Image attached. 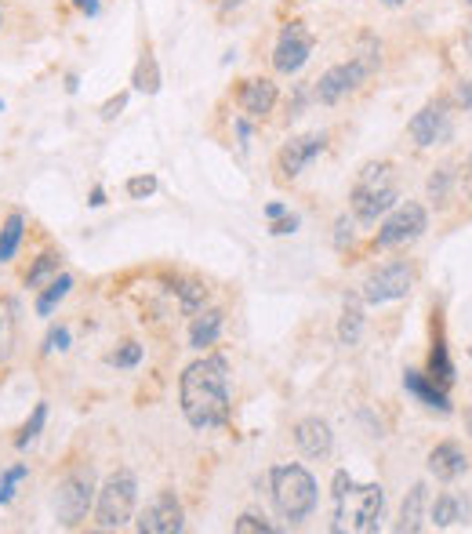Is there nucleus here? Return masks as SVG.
<instances>
[{"label": "nucleus", "mask_w": 472, "mask_h": 534, "mask_svg": "<svg viewBox=\"0 0 472 534\" xmlns=\"http://www.w3.org/2000/svg\"><path fill=\"white\" fill-rule=\"evenodd\" d=\"M244 0H222V11H233V7H240Z\"/></svg>", "instance_id": "45"}, {"label": "nucleus", "mask_w": 472, "mask_h": 534, "mask_svg": "<svg viewBox=\"0 0 472 534\" xmlns=\"http://www.w3.org/2000/svg\"><path fill=\"white\" fill-rule=\"evenodd\" d=\"M378 4H385V7H404L407 0H378Z\"/></svg>", "instance_id": "46"}, {"label": "nucleus", "mask_w": 472, "mask_h": 534, "mask_svg": "<svg viewBox=\"0 0 472 534\" xmlns=\"http://www.w3.org/2000/svg\"><path fill=\"white\" fill-rule=\"evenodd\" d=\"M462 193H466V200H472V156L462 167Z\"/></svg>", "instance_id": "40"}, {"label": "nucleus", "mask_w": 472, "mask_h": 534, "mask_svg": "<svg viewBox=\"0 0 472 534\" xmlns=\"http://www.w3.org/2000/svg\"><path fill=\"white\" fill-rule=\"evenodd\" d=\"M29 476V465H11L4 476H0V506H7L15 498V484Z\"/></svg>", "instance_id": "29"}, {"label": "nucleus", "mask_w": 472, "mask_h": 534, "mask_svg": "<svg viewBox=\"0 0 472 534\" xmlns=\"http://www.w3.org/2000/svg\"><path fill=\"white\" fill-rule=\"evenodd\" d=\"M73 4H77V7H80L88 18H95V15H99V0H73Z\"/></svg>", "instance_id": "42"}, {"label": "nucleus", "mask_w": 472, "mask_h": 534, "mask_svg": "<svg viewBox=\"0 0 472 534\" xmlns=\"http://www.w3.org/2000/svg\"><path fill=\"white\" fill-rule=\"evenodd\" d=\"M313 44H316L313 33H309L302 22H288V26L280 29L277 48H273V69H277V73H284V77L299 73V69L309 62Z\"/></svg>", "instance_id": "11"}, {"label": "nucleus", "mask_w": 472, "mask_h": 534, "mask_svg": "<svg viewBox=\"0 0 472 534\" xmlns=\"http://www.w3.org/2000/svg\"><path fill=\"white\" fill-rule=\"evenodd\" d=\"M451 182H455V167H451V164L436 167V171H433V178H429V200H433V204H440V208H447Z\"/></svg>", "instance_id": "26"}, {"label": "nucleus", "mask_w": 472, "mask_h": 534, "mask_svg": "<svg viewBox=\"0 0 472 534\" xmlns=\"http://www.w3.org/2000/svg\"><path fill=\"white\" fill-rule=\"evenodd\" d=\"M131 84H135V91H142V95H157V91H160L163 77H160L157 59H153L150 51H142V59H139V66H135V77H131Z\"/></svg>", "instance_id": "23"}, {"label": "nucleus", "mask_w": 472, "mask_h": 534, "mask_svg": "<svg viewBox=\"0 0 472 534\" xmlns=\"http://www.w3.org/2000/svg\"><path fill=\"white\" fill-rule=\"evenodd\" d=\"M135 502H139V480L131 469H117L106 476V484L99 487L95 498V524L102 531H117L135 517Z\"/></svg>", "instance_id": "4"}, {"label": "nucleus", "mask_w": 472, "mask_h": 534, "mask_svg": "<svg viewBox=\"0 0 472 534\" xmlns=\"http://www.w3.org/2000/svg\"><path fill=\"white\" fill-rule=\"evenodd\" d=\"M51 276H58V255L55 251H47V255H40L33 269L26 272V287H40L44 280H51Z\"/></svg>", "instance_id": "28"}, {"label": "nucleus", "mask_w": 472, "mask_h": 534, "mask_svg": "<svg viewBox=\"0 0 472 534\" xmlns=\"http://www.w3.org/2000/svg\"><path fill=\"white\" fill-rule=\"evenodd\" d=\"M88 204H91V208H102V204H106V189H102V186H95V189H91V200H88Z\"/></svg>", "instance_id": "43"}, {"label": "nucleus", "mask_w": 472, "mask_h": 534, "mask_svg": "<svg viewBox=\"0 0 472 534\" xmlns=\"http://www.w3.org/2000/svg\"><path fill=\"white\" fill-rule=\"evenodd\" d=\"M233 531L236 534H269L273 531V524L262 520V517H255V513H244V517L233 524Z\"/></svg>", "instance_id": "33"}, {"label": "nucleus", "mask_w": 472, "mask_h": 534, "mask_svg": "<svg viewBox=\"0 0 472 534\" xmlns=\"http://www.w3.org/2000/svg\"><path fill=\"white\" fill-rule=\"evenodd\" d=\"M466 4H469V7H472V0H466Z\"/></svg>", "instance_id": "50"}, {"label": "nucleus", "mask_w": 472, "mask_h": 534, "mask_svg": "<svg viewBox=\"0 0 472 534\" xmlns=\"http://www.w3.org/2000/svg\"><path fill=\"white\" fill-rule=\"evenodd\" d=\"M295 443H299V451L309 458V462H323L327 454H330V447H334V433H330V425L323 422V418H302L299 425H295Z\"/></svg>", "instance_id": "15"}, {"label": "nucleus", "mask_w": 472, "mask_h": 534, "mask_svg": "<svg viewBox=\"0 0 472 534\" xmlns=\"http://www.w3.org/2000/svg\"><path fill=\"white\" fill-rule=\"evenodd\" d=\"M352 215L360 222H378L385 211L396 208V182H393V164L389 160H374L363 164L356 175V186L349 193Z\"/></svg>", "instance_id": "3"}, {"label": "nucleus", "mask_w": 472, "mask_h": 534, "mask_svg": "<svg viewBox=\"0 0 472 534\" xmlns=\"http://www.w3.org/2000/svg\"><path fill=\"white\" fill-rule=\"evenodd\" d=\"M469 357H472V349H469Z\"/></svg>", "instance_id": "51"}, {"label": "nucleus", "mask_w": 472, "mask_h": 534, "mask_svg": "<svg viewBox=\"0 0 472 534\" xmlns=\"http://www.w3.org/2000/svg\"><path fill=\"white\" fill-rule=\"evenodd\" d=\"M433 382H440V386H451L455 382V364H451V353H447V346L444 342H436V349L429 353V371H425Z\"/></svg>", "instance_id": "25"}, {"label": "nucleus", "mask_w": 472, "mask_h": 534, "mask_svg": "<svg viewBox=\"0 0 472 534\" xmlns=\"http://www.w3.org/2000/svg\"><path fill=\"white\" fill-rule=\"evenodd\" d=\"M374 73V66H367L363 59H349V62H338L330 66L327 73H320V80H313V99L323 106H334L341 102L345 95L360 91L367 84V77Z\"/></svg>", "instance_id": "8"}, {"label": "nucleus", "mask_w": 472, "mask_h": 534, "mask_svg": "<svg viewBox=\"0 0 472 534\" xmlns=\"http://www.w3.org/2000/svg\"><path fill=\"white\" fill-rule=\"evenodd\" d=\"M22 230H26L22 211H11L7 222L0 226V262H11V259H15V251H18V244H22Z\"/></svg>", "instance_id": "24"}, {"label": "nucleus", "mask_w": 472, "mask_h": 534, "mask_svg": "<svg viewBox=\"0 0 472 534\" xmlns=\"http://www.w3.org/2000/svg\"><path fill=\"white\" fill-rule=\"evenodd\" d=\"M327 149V132H309V134H295L280 145L277 153V171L280 178H299L316 156Z\"/></svg>", "instance_id": "12"}, {"label": "nucleus", "mask_w": 472, "mask_h": 534, "mask_svg": "<svg viewBox=\"0 0 472 534\" xmlns=\"http://www.w3.org/2000/svg\"><path fill=\"white\" fill-rule=\"evenodd\" d=\"M429 230V215L418 200H407V204H396L389 211V219L382 222V230L374 233V248H404V244H414L422 233Z\"/></svg>", "instance_id": "7"}, {"label": "nucleus", "mask_w": 472, "mask_h": 534, "mask_svg": "<svg viewBox=\"0 0 472 534\" xmlns=\"http://www.w3.org/2000/svg\"><path fill=\"white\" fill-rule=\"evenodd\" d=\"M0 26H4V4H0Z\"/></svg>", "instance_id": "48"}, {"label": "nucleus", "mask_w": 472, "mask_h": 534, "mask_svg": "<svg viewBox=\"0 0 472 534\" xmlns=\"http://www.w3.org/2000/svg\"><path fill=\"white\" fill-rule=\"evenodd\" d=\"M349 491H352V476H349L345 469H338L334 480H330V495H334V502H338L341 495H349Z\"/></svg>", "instance_id": "38"}, {"label": "nucleus", "mask_w": 472, "mask_h": 534, "mask_svg": "<svg viewBox=\"0 0 472 534\" xmlns=\"http://www.w3.org/2000/svg\"><path fill=\"white\" fill-rule=\"evenodd\" d=\"M451 106H462V110H469V113H472V80H462V84L455 88V99H451Z\"/></svg>", "instance_id": "39"}, {"label": "nucleus", "mask_w": 472, "mask_h": 534, "mask_svg": "<svg viewBox=\"0 0 472 534\" xmlns=\"http://www.w3.org/2000/svg\"><path fill=\"white\" fill-rule=\"evenodd\" d=\"M95 506V473L88 465L73 469L55 491V517L62 528H80Z\"/></svg>", "instance_id": "5"}, {"label": "nucleus", "mask_w": 472, "mask_h": 534, "mask_svg": "<svg viewBox=\"0 0 472 534\" xmlns=\"http://www.w3.org/2000/svg\"><path fill=\"white\" fill-rule=\"evenodd\" d=\"M295 230H299V215H280V219H273V226H269L273 237H288V233H295Z\"/></svg>", "instance_id": "37"}, {"label": "nucleus", "mask_w": 472, "mask_h": 534, "mask_svg": "<svg viewBox=\"0 0 472 534\" xmlns=\"http://www.w3.org/2000/svg\"><path fill=\"white\" fill-rule=\"evenodd\" d=\"M462 48H466V55L472 62V18H466V26H462Z\"/></svg>", "instance_id": "41"}, {"label": "nucleus", "mask_w": 472, "mask_h": 534, "mask_svg": "<svg viewBox=\"0 0 472 534\" xmlns=\"http://www.w3.org/2000/svg\"><path fill=\"white\" fill-rule=\"evenodd\" d=\"M0 113H4V99H0Z\"/></svg>", "instance_id": "49"}, {"label": "nucleus", "mask_w": 472, "mask_h": 534, "mask_svg": "<svg viewBox=\"0 0 472 534\" xmlns=\"http://www.w3.org/2000/svg\"><path fill=\"white\" fill-rule=\"evenodd\" d=\"M124 106H128V91H121V95L106 99V102H102V110H99V117H102V121H117V117L124 113Z\"/></svg>", "instance_id": "35"}, {"label": "nucleus", "mask_w": 472, "mask_h": 534, "mask_svg": "<svg viewBox=\"0 0 472 534\" xmlns=\"http://www.w3.org/2000/svg\"><path fill=\"white\" fill-rule=\"evenodd\" d=\"M404 390H407L411 397H418L429 411L451 414V397H447V390H444L440 382H433L429 375H422V371H404Z\"/></svg>", "instance_id": "17"}, {"label": "nucleus", "mask_w": 472, "mask_h": 534, "mask_svg": "<svg viewBox=\"0 0 472 534\" xmlns=\"http://www.w3.org/2000/svg\"><path fill=\"white\" fill-rule=\"evenodd\" d=\"M142 360V346L139 342H124L117 353H110V364L113 368H135Z\"/></svg>", "instance_id": "31"}, {"label": "nucleus", "mask_w": 472, "mask_h": 534, "mask_svg": "<svg viewBox=\"0 0 472 534\" xmlns=\"http://www.w3.org/2000/svg\"><path fill=\"white\" fill-rule=\"evenodd\" d=\"M411 283H414V269L407 266V262H389V266L374 269L363 280V302L367 305H385V302L407 298Z\"/></svg>", "instance_id": "10"}, {"label": "nucleus", "mask_w": 472, "mask_h": 534, "mask_svg": "<svg viewBox=\"0 0 472 534\" xmlns=\"http://www.w3.org/2000/svg\"><path fill=\"white\" fill-rule=\"evenodd\" d=\"M429 517H433V524H436V528H455V524H462V520L469 517V498H462V495L447 491V495H440V498L433 502Z\"/></svg>", "instance_id": "19"}, {"label": "nucleus", "mask_w": 472, "mask_h": 534, "mask_svg": "<svg viewBox=\"0 0 472 534\" xmlns=\"http://www.w3.org/2000/svg\"><path fill=\"white\" fill-rule=\"evenodd\" d=\"M178 294H182V309H185V313H196V309L204 305V298H207V291H204L200 283H182Z\"/></svg>", "instance_id": "32"}, {"label": "nucleus", "mask_w": 472, "mask_h": 534, "mask_svg": "<svg viewBox=\"0 0 472 534\" xmlns=\"http://www.w3.org/2000/svg\"><path fill=\"white\" fill-rule=\"evenodd\" d=\"M153 193H157V175H135V178H128V197L131 200H146Z\"/></svg>", "instance_id": "30"}, {"label": "nucleus", "mask_w": 472, "mask_h": 534, "mask_svg": "<svg viewBox=\"0 0 472 534\" xmlns=\"http://www.w3.org/2000/svg\"><path fill=\"white\" fill-rule=\"evenodd\" d=\"M407 134L414 145L429 149V145H447L455 138V117H451V99H436L429 106H422L411 124H407Z\"/></svg>", "instance_id": "9"}, {"label": "nucleus", "mask_w": 472, "mask_h": 534, "mask_svg": "<svg viewBox=\"0 0 472 534\" xmlns=\"http://www.w3.org/2000/svg\"><path fill=\"white\" fill-rule=\"evenodd\" d=\"M466 422H469V429H472V411H466Z\"/></svg>", "instance_id": "47"}, {"label": "nucleus", "mask_w": 472, "mask_h": 534, "mask_svg": "<svg viewBox=\"0 0 472 534\" xmlns=\"http://www.w3.org/2000/svg\"><path fill=\"white\" fill-rule=\"evenodd\" d=\"M280 215H288V208H284V204H269V208H266V219H269V222H273V219H280Z\"/></svg>", "instance_id": "44"}, {"label": "nucleus", "mask_w": 472, "mask_h": 534, "mask_svg": "<svg viewBox=\"0 0 472 534\" xmlns=\"http://www.w3.org/2000/svg\"><path fill=\"white\" fill-rule=\"evenodd\" d=\"M425 498H429V491H425V484H414L411 491H407V498H404V509H400V524H396V531H422L425 524H422V509H425Z\"/></svg>", "instance_id": "20"}, {"label": "nucleus", "mask_w": 472, "mask_h": 534, "mask_svg": "<svg viewBox=\"0 0 472 534\" xmlns=\"http://www.w3.org/2000/svg\"><path fill=\"white\" fill-rule=\"evenodd\" d=\"M44 422H47V403H37V407H33V414H29V422L18 429V436H15V447H29V443L40 436Z\"/></svg>", "instance_id": "27"}, {"label": "nucleus", "mask_w": 472, "mask_h": 534, "mask_svg": "<svg viewBox=\"0 0 472 534\" xmlns=\"http://www.w3.org/2000/svg\"><path fill=\"white\" fill-rule=\"evenodd\" d=\"M363 335V305L356 298H345L341 320H338V346H356Z\"/></svg>", "instance_id": "21"}, {"label": "nucleus", "mask_w": 472, "mask_h": 534, "mask_svg": "<svg viewBox=\"0 0 472 534\" xmlns=\"http://www.w3.org/2000/svg\"><path fill=\"white\" fill-rule=\"evenodd\" d=\"M269 487H273V506L284 520L291 524H302L309 520L316 509V480L313 473L299 462H284V465H273L269 473Z\"/></svg>", "instance_id": "2"}, {"label": "nucleus", "mask_w": 472, "mask_h": 534, "mask_svg": "<svg viewBox=\"0 0 472 534\" xmlns=\"http://www.w3.org/2000/svg\"><path fill=\"white\" fill-rule=\"evenodd\" d=\"M69 287H73V276L69 272H58V276H51L47 280V287L37 294V313L40 316H51V309L69 294Z\"/></svg>", "instance_id": "22"}, {"label": "nucleus", "mask_w": 472, "mask_h": 534, "mask_svg": "<svg viewBox=\"0 0 472 534\" xmlns=\"http://www.w3.org/2000/svg\"><path fill=\"white\" fill-rule=\"evenodd\" d=\"M222 324H226V313H222V309H204V313L193 320V327H189V346H193V349L215 346L218 335H222Z\"/></svg>", "instance_id": "18"}, {"label": "nucleus", "mask_w": 472, "mask_h": 534, "mask_svg": "<svg viewBox=\"0 0 472 534\" xmlns=\"http://www.w3.org/2000/svg\"><path fill=\"white\" fill-rule=\"evenodd\" d=\"M277 99H280V91H277V84H273L269 77L244 80V88H240V95H236L244 117H251V121H266V117L277 110Z\"/></svg>", "instance_id": "14"}, {"label": "nucleus", "mask_w": 472, "mask_h": 534, "mask_svg": "<svg viewBox=\"0 0 472 534\" xmlns=\"http://www.w3.org/2000/svg\"><path fill=\"white\" fill-rule=\"evenodd\" d=\"M135 528L142 534H178L185 528V513L182 502L174 498V491H160L157 498L139 513Z\"/></svg>", "instance_id": "13"}, {"label": "nucleus", "mask_w": 472, "mask_h": 534, "mask_svg": "<svg viewBox=\"0 0 472 534\" xmlns=\"http://www.w3.org/2000/svg\"><path fill=\"white\" fill-rule=\"evenodd\" d=\"M178 400L182 414L193 429H218L229 422V360L226 357H204L189 364L178 379Z\"/></svg>", "instance_id": "1"}, {"label": "nucleus", "mask_w": 472, "mask_h": 534, "mask_svg": "<svg viewBox=\"0 0 472 534\" xmlns=\"http://www.w3.org/2000/svg\"><path fill=\"white\" fill-rule=\"evenodd\" d=\"M69 349V327H51L44 338V353H62Z\"/></svg>", "instance_id": "34"}, {"label": "nucleus", "mask_w": 472, "mask_h": 534, "mask_svg": "<svg viewBox=\"0 0 472 534\" xmlns=\"http://www.w3.org/2000/svg\"><path fill=\"white\" fill-rule=\"evenodd\" d=\"M382 513H385V491H382V484H363V487L352 484V491L338 498L334 520H349L352 531L371 534L378 531Z\"/></svg>", "instance_id": "6"}, {"label": "nucleus", "mask_w": 472, "mask_h": 534, "mask_svg": "<svg viewBox=\"0 0 472 534\" xmlns=\"http://www.w3.org/2000/svg\"><path fill=\"white\" fill-rule=\"evenodd\" d=\"M469 469V458H466V447L458 440H444L429 451V473L444 484H455L462 473Z\"/></svg>", "instance_id": "16"}, {"label": "nucleus", "mask_w": 472, "mask_h": 534, "mask_svg": "<svg viewBox=\"0 0 472 534\" xmlns=\"http://www.w3.org/2000/svg\"><path fill=\"white\" fill-rule=\"evenodd\" d=\"M345 244H352V222L341 215V219L334 222V248H338V251H345Z\"/></svg>", "instance_id": "36"}]
</instances>
